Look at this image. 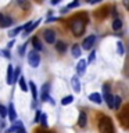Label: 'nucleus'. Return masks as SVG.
Here are the masks:
<instances>
[{
  "label": "nucleus",
  "instance_id": "obj_16",
  "mask_svg": "<svg viewBox=\"0 0 129 133\" xmlns=\"http://www.w3.org/2000/svg\"><path fill=\"white\" fill-rule=\"evenodd\" d=\"M121 28H122V21L119 18H115L112 21V29H114V31H119Z\"/></svg>",
  "mask_w": 129,
  "mask_h": 133
},
{
  "label": "nucleus",
  "instance_id": "obj_37",
  "mask_svg": "<svg viewBox=\"0 0 129 133\" xmlns=\"http://www.w3.org/2000/svg\"><path fill=\"white\" fill-rule=\"evenodd\" d=\"M3 17H4V15H2V14H0V21H2V19H3Z\"/></svg>",
  "mask_w": 129,
  "mask_h": 133
},
{
  "label": "nucleus",
  "instance_id": "obj_34",
  "mask_svg": "<svg viewBox=\"0 0 129 133\" xmlns=\"http://www.w3.org/2000/svg\"><path fill=\"white\" fill-rule=\"evenodd\" d=\"M124 6L129 10V0H124Z\"/></svg>",
  "mask_w": 129,
  "mask_h": 133
},
{
  "label": "nucleus",
  "instance_id": "obj_31",
  "mask_svg": "<svg viewBox=\"0 0 129 133\" xmlns=\"http://www.w3.org/2000/svg\"><path fill=\"white\" fill-rule=\"evenodd\" d=\"M40 123L43 125L44 128L47 126V118H46V115H42V118H40Z\"/></svg>",
  "mask_w": 129,
  "mask_h": 133
},
{
  "label": "nucleus",
  "instance_id": "obj_6",
  "mask_svg": "<svg viewBox=\"0 0 129 133\" xmlns=\"http://www.w3.org/2000/svg\"><path fill=\"white\" fill-rule=\"evenodd\" d=\"M42 22V19H37V21H32V22H28L27 25L24 26V29H25V33H24V36H27V35H29L33 29H35L37 25H39Z\"/></svg>",
  "mask_w": 129,
  "mask_h": 133
},
{
  "label": "nucleus",
  "instance_id": "obj_12",
  "mask_svg": "<svg viewBox=\"0 0 129 133\" xmlns=\"http://www.w3.org/2000/svg\"><path fill=\"white\" fill-rule=\"evenodd\" d=\"M89 100H90V101H93V103H96V104H101V101H103L101 96H100L99 93H92L89 96Z\"/></svg>",
  "mask_w": 129,
  "mask_h": 133
},
{
  "label": "nucleus",
  "instance_id": "obj_20",
  "mask_svg": "<svg viewBox=\"0 0 129 133\" xmlns=\"http://www.w3.org/2000/svg\"><path fill=\"white\" fill-rule=\"evenodd\" d=\"M17 3H18V6L22 8V10H28L29 8V2L28 0H17Z\"/></svg>",
  "mask_w": 129,
  "mask_h": 133
},
{
  "label": "nucleus",
  "instance_id": "obj_36",
  "mask_svg": "<svg viewBox=\"0 0 129 133\" xmlns=\"http://www.w3.org/2000/svg\"><path fill=\"white\" fill-rule=\"evenodd\" d=\"M97 2H100V0H92L90 4H94V3H97Z\"/></svg>",
  "mask_w": 129,
  "mask_h": 133
},
{
  "label": "nucleus",
  "instance_id": "obj_38",
  "mask_svg": "<svg viewBox=\"0 0 129 133\" xmlns=\"http://www.w3.org/2000/svg\"><path fill=\"white\" fill-rule=\"evenodd\" d=\"M87 2H89V3H90V2H92V0H87Z\"/></svg>",
  "mask_w": 129,
  "mask_h": 133
},
{
  "label": "nucleus",
  "instance_id": "obj_8",
  "mask_svg": "<svg viewBox=\"0 0 129 133\" xmlns=\"http://www.w3.org/2000/svg\"><path fill=\"white\" fill-rule=\"evenodd\" d=\"M7 133H27V132H25L22 123H21V122H15V125L8 129Z\"/></svg>",
  "mask_w": 129,
  "mask_h": 133
},
{
  "label": "nucleus",
  "instance_id": "obj_29",
  "mask_svg": "<svg viewBox=\"0 0 129 133\" xmlns=\"http://www.w3.org/2000/svg\"><path fill=\"white\" fill-rule=\"evenodd\" d=\"M42 115H43V114L40 112V110H37V111H36V115H35V122H36V123H37V122H40Z\"/></svg>",
  "mask_w": 129,
  "mask_h": 133
},
{
  "label": "nucleus",
  "instance_id": "obj_23",
  "mask_svg": "<svg viewBox=\"0 0 129 133\" xmlns=\"http://www.w3.org/2000/svg\"><path fill=\"white\" fill-rule=\"evenodd\" d=\"M78 6H79V0H74L72 3H69L68 6H67L64 10H62V12H67V11L69 10V8H74V7H78Z\"/></svg>",
  "mask_w": 129,
  "mask_h": 133
},
{
  "label": "nucleus",
  "instance_id": "obj_35",
  "mask_svg": "<svg viewBox=\"0 0 129 133\" xmlns=\"http://www.w3.org/2000/svg\"><path fill=\"white\" fill-rule=\"evenodd\" d=\"M12 44H14V40H11L10 43H8V47H12Z\"/></svg>",
  "mask_w": 129,
  "mask_h": 133
},
{
  "label": "nucleus",
  "instance_id": "obj_3",
  "mask_svg": "<svg viewBox=\"0 0 129 133\" xmlns=\"http://www.w3.org/2000/svg\"><path fill=\"white\" fill-rule=\"evenodd\" d=\"M28 64L32 66V68H37L40 64V56L37 53V50H31L28 53Z\"/></svg>",
  "mask_w": 129,
  "mask_h": 133
},
{
  "label": "nucleus",
  "instance_id": "obj_15",
  "mask_svg": "<svg viewBox=\"0 0 129 133\" xmlns=\"http://www.w3.org/2000/svg\"><path fill=\"white\" fill-rule=\"evenodd\" d=\"M11 24H12V19L10 18V17H3V19L0 21V26H3V28L10 26Z\"/></svg>",
  "mask_w": 129,
  "mask_h": 133
},
{
  "label": "nucleus",
  "instance_id": "obj_14",
  "mask_svg": "<svg viewBox=\"0 0 129 133\" xmlns=\"http://www.w3.org/2000/svg\"><path fill=\"white\" fill-rule=\"evenodd\" d=\"M12 79H14V74H12V65H8V68H7V83L8 85H11L12 82Z\"/></svg>",
  "mask_w": 129,
  "mask_h": 133
},
{
  "label": "nucleus",
  "instance_id": "obj_13",
  "mask_svg": "<svg viewBox=\"0 0 129 133\" xmlns=\"http://www.w3.org/2000/svg\"><path fill=\"white\" fill-rule=\"evenodd\" d=\"M8 116H10V121H12V122L17 119V112H15V108L12 104L8 105Z\"/></svg>",
  "mask_w": 129,
  "mask_h": 133
},
{
  "label": "nucleus",
  "instance_id": "obj_19",
  "mask_svg": "<svg viewBox=\"0 0 129 133\" xmlns=\"http://www.w3.org/2000/svg\"><path fill=\"white\" fill-rule=\"evenodd\" d=\"M29 89H31V91H32L33 100H36L37 98V89H36V86H35V83H33V82H29Z\"/></svg>",
  "mask_w": 129,
  "mask_h": 133
},
{
  "label": "nucleus",
  "instance_id": "obj_9",
  "mask_svg": "<svg viewBox=\"0 0 129 133\" xmlns=\"http://www.w3.org/2000/svg\"><path fill=\"white\" fill-rule=\"evenodd\" d=\"M71 86H72L75 93H79V91H81V82H79L78 75H75V76L71 78Z\"/></svg>",
  "mask_w": 129,
  "mask_h": 133
},
{
  "label": "nucleus",
  "instance_id": "obj_22",
  "mask_svg": "<svg viewBox=\"0 0 129 133\" xmlns=\"http://www.w3.org/2000/svg\"><path fill=\"white\" fill-rule=\"evenodd\" d=\"M72 56H74L75 58H79V57H81V49H79L78 44H75L74 47H72Z\"/></svg>",
  "mask_w": 129,
  "mask_h": 133
},
{
  "label": "nucleus",
  "instance_id": "obj_1",
  "mask_svg": "<svg viewBox=\"0 0 129 133\" xmlns=\"http://www.w3.org/2000/svg\"><path fill=\"white\" fill-rule=\"evenodd\" d=\"M99 130L100 133H114V125L108 116H101L99 121Z\"/></svg>",
  "mask_w": 129,
  "mask_h": 133
},
{
  "label": "nucleus",
  "instance_id": "obj_7",
  "mask_svg": "<svg viewBox=\"0 0 129 133\" xmlns=\"http://www.w3.org/2000/svg\"><path fill=\"white\" fill-rule=\"evenodd\" d=\"M43 37H44V40L47 42V43H54V42H56V33H54V31H51V29L44 31Z\"/></svg>",
  "mask_w": 129,
  "mask_h": 133
},
{
  "label": "nucleus",
  "instance_id": "obj_21",
  "mask_svg": "<svg viewBox=\"0 0 129 133\" xmlns=\"http://www.w3.org/2000/svg\"><path fill=\"white\" fill-rule=\"evenodd\" d=\"M22 26H17L15 29H12V31H10V32H8V36H10V37H14V36H17V35H18V33L21 32V31H22Z\"/></svg>",
  "mask_w": 129,
  "mask_h": 133
},
{
  "label": "nucleus",
  "instance_id": "obj_25",
  "mask_svg": "<svg viewBox=\"0 0 129 133\" xmlns=\"http://www.w3.org/2000/svg\"><path fill=\"white\" fill-rule=\"evenodd\" d=\"M7 115H8V108H6L3 104H0V116H2V118H6Z\"/></svg>",
  "mask_w": 129,
  "mask_h": 133
},
{
  "label": "nucleus",
  "instance_id": "obj_18",
  "mask_svg": "<svg viewBox=\"0 0 129 133\" xmlns=\"http://www.w3.org/2000/svg\"><path fill=\"white\" fill-rule=\"evenodd\" d=\"M56 49H57V51H60V53H65L67 51V44L64 42H58L56 44Z\"/></svg>",
  "mask_w": 129,
  "mask_h": 133
},
{
  "label": "nucleus",
  "instance_id": "obj_33",
  "mask_svg": "<svg viewBox=\"0 0 129 133\" xmlns=\"http://www.w3.org/2000/svg\"><path fill=\"white\" fill-rule=\"evenodd\" d=\"M60 2H61V0H50V3H51L53 6H56V4H58Z\"/></svg>",
  "mask_w": 129,
  "mask_h": 133
},
{
  "label": "nucleus",
  "instance_id": "obj_27",
  "mask_svg": "<svg viewBox=\"0 0 129 133\" xmlns=\"http://www.w3.org/2000/svg\"><path fill=\"white\" fill-rule=\"evenodd\" d=\"M117 53H118L119 56H122V54H124V46H122V42H117Z\"/></svg>",
  "mask_w": 129,
  "mask_h": 133
},
{
  "label": "nucleus",
  "instance_id": "obj_10",
  "mask_svg": "<svg viewBox=\"0 0 129 133\" xmlns=\"http://www.w3.org/2000/svg\"><path fill=\"white\" fill-rule=\"evenodd\" d=\"M86 65H87V61L86 60H81L78 62V65H76V72L78 75H83L86 72Z\"/></svg>",
  "mask_w": 129,
  "mask_h": 133
},
{
  "label": "nucleus",
  "instance_id": "obj_11",
  "mask_svg": "<svg viewBox=\"0 0 129 133\" xmlns=\"http://www.w3.org/2000/svg\"><path fill=\"white\" fill-rule=\"evenodd\" d=\"M86 121H87L86 112L81 111V114H79V119H78V125H79L81 128H85V126H86Z\"/></svg>",
  "mask_w": 129,
  "mask_h": 133
},
{
  "label": "nucleus",
  "instance_id": "obj_4",
  "mask_svg": "<svg viewBox=\"0 0 129 133\" xmlns=\"http://www.w3.org/2000/svg\"><path fill=\"white\" fill-rule=\"evenodd\" d=\"M103 91H104V100H106L107 105L110 108H115V97L110 93V86L104 85L103 86Z\"/></svg>",
  "mask_w": 129,
  "mask_h": 133
},
{
  "label": "nucleus",
  "instance_id": "obj_28",
  "mask_svg": "<svg viewBox=\"0 0 129 133\" xmlns=\"http://www.w3.org/2000/svg\"><path fill=\"white\" fill-rule=\"evenodd\" d=\"M42 100H43V101H50L51 104H54V100L50 97V94H47V93H42Z\"/></svg>",
  "mask_w": 129,
  "mask_h": 133
},
{
  "label": "nucleus",
  "instance_id": "obj_2",
  "mask_svg": "<svg viewBox=\"0 0 129 133\" xmlns=\"http://www.w3.org/2000/svg\"><path fill=\"white\" fill-rule=\"evenodd\" d=\"M71 29H72L75 36H81L83 29H85V22L82 21V18H79V17L74 18L72 22H71Z\"/></svg>",
  "mask_w": 129,
  "mask_h": 133
},
{
  "label": "nucleus",
  "instance_id": "obj_5",
  "mask_svg": "<svg viewBox=\"0 0 129 133\" xmlns=\"http://www.w3.org/2000/svg\"><path fill=\"white\" fill-rule=\"evenodd\" d=\"M94 42H96V36H93V35L87 36L86 39L83 40V43H82V49H85V50H90L92 47H93Z\"/></svg>",
  "mask_w": 129,
  "mask_h": 133
},
{
  "label": "nucleus",
  "instance_id": "obj_26",
  "mask_svg": "<svg viewBox=\"0 0 129 133\" xmlns=\"http://www.w3.org/2000/svg\"><path fill=\"white\" fill-rule=\"evenodd\" d=\"M32 43H33V46H35V49H36V50H42V49H43L37 37H33V39H32Z\"/></svg>",
  "mask_w": 129,
  "mask_h": 133
},
{
  "label": "nucleus",
  "instance_id": "obj_32",
  "mask_svg": "<svg viewBox=\"0 0 129 133\" xmlns=\"http://www.w3.org/2000/svg\"><path fill=\"white\" fill-rule=\"evenodd\" d=\"M119 104H121V97L115 96V108H119Z\"/></svg>",
  "mask_w": 129,
  "mask_h": 133
},
{
  "label": "nucleus",
  "instance_id": "obj_30",
  "mask_svg": "<svg viewBox=\"0 0 129 133\" xmlns=\"http://www.w3.org/2000/svg\"><path fill=\"white\" fill-rule=\"evenodd\" d=\"M94 58H96V53H94V50L89 54V58H87V62H93L94 61Z\"/></svg>",
  "mask_w": 129,
  "mask_h": 133
},
{
  "label": "nucleus",
  "instance_id": "obj_24",
  "mask_svg": "<svg viewBox=\"0 0 129 133\" xmlns=\"http://www.w3.org/2000/svg\"><path fill=\"white\" fill-rule=\"evenodd\" d=\"M72 101H74L72 96H65V97L61 100V104H62V105H68V104H71Z\"/></svg>",
  "mask_w": 129,
  "mask_h": 133
},
{
  "label": "nucleus",
  "instance_id": "obj_17",
  "mask_svg": "<svg viewBox=\"0 0 129 133\" xmlns=\"http://www.w3.org/2000/svg\"><path fill=\"white\" fill-rule=\"evenodd\" d=\"M18 83H20V87H21V90H22V91H28V90H29V89H28V85H27V81H25L24 76L20 78Z\"/></svg>",
  "mask_w": 129,
  "mask_h": 133
}]
</instances>
